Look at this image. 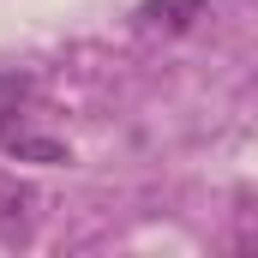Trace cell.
Listing matches in <instances>:
<instances>
[{"label":"cell","instance_id":"obj_4","mask_svg":"<svg viewBox=\"0 0 258 258\" xmlns=\"http://www.w3.org/2000/svg\"><path fill=\"white\" fill-rule=\"evenodd\" d=\"M0 150H6V156H18V162H66V144L60 138H36V132H6V138H0Z\"/></svg>","mask_w":258,"mask_h":258},{"label":"cell","instance_id":"obj_2","mask_svg":"<svg viewBox=\"0 0 258 258\" xmlns=\"http://www.w3.org/2000/svg\"><path fill=\"white\" fill-rule=\"evenodd\" d=\"M204 6L210 0H144L138 6V24L144 30H162V36H180V30H192L198 18H204Z\"/></svg>","mask_w":258,"mask_h":258},{"label":"cell","instance_id":"obj_3","mask_svg":"<svg viewBox=\"0 0 258 258\" xmlns=\"http://www.w3.org/2000/svg\"><path fill=\"white\" fill-rule=\"evenodd\" d=\"M30 78L24 72H0V138L6 132H18V120H24V108H30Z\"/></svg>","mask_w":258,"mask_h":258},{"label":"cell","instance_id":"obj_1","mask_svg":"<svg viewBox=\"0 0 258 258\" xmlns=\"http://www.w3.org/2000/svg\"><path fill=\"white\" fill-rule=\"evenodd\" d=\"M36 216H42V192L30 180H0V246H18L36 234Z\"/></svg>","mask_w":258,"mask_h":258}]
</instances>
